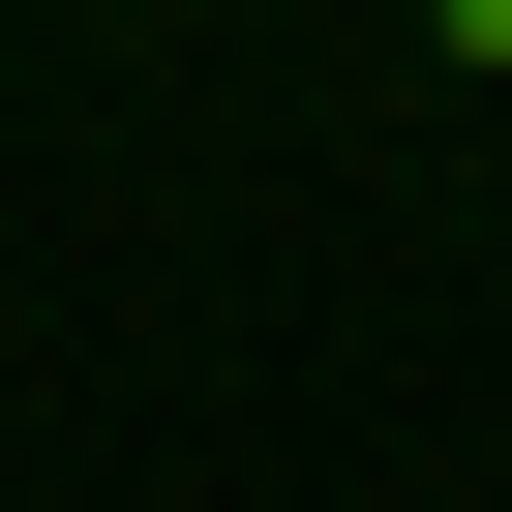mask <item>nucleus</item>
I'll list each match as a JSON object with an SVG mask.
<instances>
[{"instance_id": "1", "label": "nucleus", "mask_w": 512, "mask_h": 512, "mask_svg": "<svg viewBox=\"0 0 512 512\" xmlns=\"http://www.w3.org/2000/svg\"><path fill=\"white\" fill-rule=\"evenodd\" d=\"M422 61H452V91H512V0H422Z\"/></svg>"}]
</instances>
